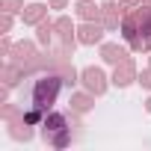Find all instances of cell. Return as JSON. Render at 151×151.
<instances>
[{
    "label": "cell",
    "instance_id": "obj_1",
    "mask_svg": "<svg viewBox=\"0 0 151 151\" xmlns=\"http://www.w3.org/2000/svg\"><path fill=\"white\" fill-rule=\"evenodd\" d=\"M56 95H59V77H42L33 89V113H27V122H36L39 113H47Z\"/></svg>",
    "mask_w": 151,
    "mask_h": 151
}]
</instances>
